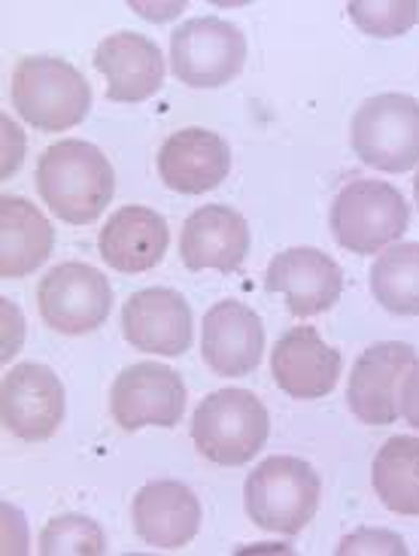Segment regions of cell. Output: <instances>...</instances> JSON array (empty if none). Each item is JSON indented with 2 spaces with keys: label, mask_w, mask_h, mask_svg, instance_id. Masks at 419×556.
I'll list each match as a JSON object with an SVG mask.
<instances>
[{
  "label": "cell",
  "mask_w": 419,
  "mask_h": 556,
  "mask_svg": "<svg viewBox=\"0 0 419 556\" xmlns=\"http://www.w3.org/2000/svg\"><path fill=\"white\" fill-rule=\"evenodd\" d=\"M37 192L46 207L71 226H89L116 192V174L89 140H59L37 162Z\"/></svg>",
  "instance_id": "cell-1"
},
{
  "label": "cell",
  "mask_w": 419,
  "mask_h": 556,
  "mask_svg": "<svg viewBox=\"0 0 419 556\" xmlns=\"http://www.w3.org/2000/svg\"><path fill=\"white\" fill-rule=\"evenodd\" d=\"M13 110L37 131L59 135L89 116L91 89L74 64L49 55H28L10 79Z\"/></svg>",
  "instance_id": "cell-2"
},
{
  "label": "cell",
  "mask_w": 419,
  "mask_h": 556,
  "mask_svg": "<svg viewBox=\"0 0 419 556\" xmlns=\"http://www.w3.org/2000/svg\"><path fill=\"white\" fill-rule=\"evenodd\" d=\"M322 478L299 456H268L243 483V505L255 527L299 535L319 511Z\"/></svg>",
  "instance_id": "cell-3"
},
{
  "label": "cell",
  "mask_w": 419,
  "mask_h": 556,
  "mask_svg": "<svg viewBox=\"0 0 419 556\" xmlns=\"http://www.w3.org/2000/svg\"><path fill=\"white\" fill-rule=\"evenodd\" d=\"M270 435L268 407L250 390H216L198 405L192 441L213 466H246Z\"/></svg>",
  "instance_id": "cell-4"
},
{
  "label": "cell",
  "mask_w": 419,
  "mask_h": 556,
  "mask_svg": "<svg viewBox=\"0 0 419 556\" xmlns=\"http://www.w3.org/2000/svg\"><path fill=\"white\" fill-rule=\"evenodd\" d=\"M410 207L405 195L383 180H353L338 192L329 213L334 241L356 256L390 250L407 231Z\"/></svg>",
  "instance_id": "cell-5"
},
{
  "label": "cell",
  "mask_w": 419,
  "mask_h": 556,
  "mask_svg": "<svg viewBox=\"0 0 419 556\" xmlns=\"http://www.w3.org/2000/svg\"><path fill=\"white\" fill-rule=\"evenodd\" d=\"M353 150L383 174H407L419 165V101L402 91L374 94L356 110Z\"/></svg>",
  "instance_id": "cell-6"
},
{
  "label": "cell",
  "mask_w": 419,
  "mask_h": 556,
  "mask_svg": "<svg viewBox=\"0 0 419 556\" xmlns=\"http://www.w3.org/2000/svg\"><path fill=\"white\" fill-rule=\"evenodd\" d=\"M246 37L219 15L189 18L170 37V67L189 89H219L243 71Z\"/></svg>",
  "instance_id": "cell-7"
},
{
  "label": "cell",
  "mask_w": 419,
  "mask_h": 556,
  "mask_svg": "<svg viewBox=\"0 0 419 556\" xmlns=\"http://www.w3.org/2000/svg\"><path fill=\"white\" fill-rule=\"evenodd\" d=\"M37 304L49 329L89 334L101 329L113 311V289L98 268L86 262H64L40 280Z\"/></svg>",
  "instance_id": "cell-8"
},
{
  "label": "cell",
  "mask_w": 419,
  "mask_h": 556,
  "mask_svg": "<svg viewBox=\"0 0 419 556\" xmlns=\"http://www.w3.org/2000/svg\"><path fill=\"white\" fill-rule=\"evenodd\" d=\"M417 362V350L402 341L368 346L346 380V405L353 417L368 426H390L398 420L402 387Z\"/></svg>",
  "instance_id": "cell-9"
},
{
  "label": "cell",
  "mask_w": 419,
  "mask_h": 556,
  "mask_svg": "<svg viewBox=\"0 0 419 556\" xmlns=\"http://www.w3.org/2000/svg\"><path fill=\"white\" fill-rule=\"evenodd\" d=\"M110 410L125 432H137L143 426L170 429L186 410V383L167 365L137 362L113 380Z\"/></svg>",
  "instance_id": "cell-10"
},
{
  "label": "cell",
  "mask_w": 419,
  "mask_h": 556,
  "mask_svg": "<svg viewBox=\"0 0 419 556\" xmlns=\"http://www.w3.org/2000/svg\"><path fill=\"white\" fill-rule=\"evenodd\" d=\"M0 420L18 441H49L64 420V387L52 368L22 362L0 383Z\"/></svg>",
  "instance_id": "cell-11"
},
{
  "label": "cell",
  "mask_w": 419,
  "mask_h": 556,
  "mask_svg": "<svg viewBox=\"0 0 419 556\" xmlns=\"http://www.w3.org/2000/svg\"><path fill=\"white\" fill-rule=\"evenodd\" d=\"M122 334L140 353L182 356L192 346V307L177 289H140L122 307Z\"/></svg>",
  "instance_id": "cell-12"
},
{
  "label": "cell",
  "mask_w": 419,
  "mask_h": 556,
  "mask_svg": "<svg viewBox=\"0 0 419 556\" xmlns=\"http://www.w3.org/2000/svg\"><path fill=\"white\" fill-rule=\"evenodd\" d=\"M265 289L283 292L289 314L316 316L338 304L344 292V271L316 247H292L274 256L265 271Z\"/></svg>",
  "instance_id": "cell-13"
},
{
  "label": "cell",
  "mask_w": 419,
  "mask_h": 556,
  "mask_svg": "<svg viewBox=\"0 0 419 556\" xmlns=\"http://www.w3.org/2000/svg\"><path fill=\"white\" fill-rule=\"evenodd\" d=\"M265 353V326L253 307L234 299L213 304L201 323V356L219 377H246Z\"/></svg>",
  "instance_id": "cell-14"
},
{
  "label": "cell",
  "mask_w": 419,
  "mask_h": 556,
  "mask_svg": "<svg viewBox=\"0 0 419 556\" xmlns=\"http://www.w3.org/2000/svg\"><path fill=\"white\" fill-rule=\"evenodd\" d=\"M94 67L106 79V98L116 104H140L165 86V55L155 40L116 30L94 49Z\"/></svg>",
  "instance_id": "cell-15"
},
{
  "label": "cell",
  "mask_w": 419,
  "mask_h": 556,
  "mask_svg": "<svg viewBox=\"0 0 419 556\" xmlns=\"http://www.w3.org/2000/svg\"><path fill=\"white\" fill-rule=\"evenodd\" d=\"M341 368H344L341 353L326 344L314 326L289 329L270 353V375L277 387L301 402L329 395L338 387Z\"/></svg>",
  "instance_id": "cell-16"
},
{
  "label": "cell",
  "mask_w": 419,
  "mask_h": 556,
  "mask_svg": "<svg viewBox=\"0 0 419 556\" xmlns=\"http://www.w3.org/2000/svg\"><path fill=\"white\" fill-rule=\"evenodd\" d=\"M131 520L150 547L182 551L201 529V498L180 481H152L137 490Z\"/></svg>",
  "instance_id": "cell-17"
},
{
  "label": "cell",
  "mask_w": 419,
  "mask_h": 556,
  "mask_svg": "<svg viewBox=\"0 0 419 556\" xmlns=\"http://www.w3.org/2000/svg\"><path fill=\"white\" fill-rule=\"evenodd\" d=\"M231 170V150L223 135L207 128H182L158 150V177L167 189L201 195L225 182Z\"/></svg>",
  "instance_id": "cell-18"
},
{
  "label": "cell",
  "mask_w": 419,
  "mask_h": 556,
  "mask_svg": "<svg viewBox=\"0 0 419 556\" xmlns=\"http://www.w3.org/2000/svg\"><path fill=\"white\" fill-rule=\"evenodd\" d=\"M180 256L189 271H238L243 258L250 256V226L234 207H198L182 226Z\"/></svg>",
  "instance_id": "cell-19"
},
{
  "label": "cell",
  "mask_w": 419,
  "mask_h": 556,
  "mask_svg": "<svg viewBox=\"0 0 419 556\" xmlns=\"http://www.w3.org/2000/svg\"><path fill=\"white\" fill-rule=\"evenodd\" d=\"M170 231L162 213L143 204L119 207L98 235V250L110 268L122 274H143L155 268L167 253Z\"/></svg>",
  "instance_id": "cell-20"
},
{
  "label": "cell",
  "mask_w": 419,
  "mask_h": 556,
  "mask_svg": "<svg viewBox=\"0 0 419 556\" xmlns=\"http://www.w3.org/2000/svg\"><path fill=\"white\" fill-rule=\"evenodd\" d=\"M55 231L43 213L18 195L0 198V277L18 280L52 256Z\"/></svg>",
  "instance_id": "cell-21"
},
{
  "label": "cell",
  "mask_w": 419,
  "mask_h": 556,
  "mask_svg": "<svg viewBox=\"0 0 419 556\" xmlns=\"http://www.w3.org/2000/svg\"><path fill=\"white\" fill-rule=\"evenodd\" d=\"M377 498L402 517H419V438H390L371 466Z\"/></svg>",
  "instance_id": "cell-22"
},
{
  "label": "cell",
  "mask_w": 419,
  "mask_h": 556,
  "mask_svg": "<svg viewBox=\"0 0 419 556\" xmlns=\"http://www.w3.org/2000/svg\"><path fill=\"white\" fill-rule=\"evenodd\" d=\"M371 295L390 314L419 316V243H392L371 268Z\"/></svg>",
  "instance_id": "cell-23"
},
{
  "label": "cell",
  "mask_w": 419,
  "mask_h": 556,
  "mask_svg": "<svg viewBox=\"0 0 419 556\" xmlns=\"http://www.w3.org/2000/svg\"><path fill=\"white\" fill-rule=\"evenodd\" d=\"M40 554L43 556H101L106 554V535L91 517L82 514H61L49 520L40 532Z\"/></svg>",
  "instance_id": "cell-24"
},
{
  "label": "cell",
  "mask_w": 419,
  "mask_h": 556,
  "mask_svg": "<svg viewBox=\"0 0 419 556\" xmlns=\"http://www.w3.org/2000/svg\"><path fill=\"white\" fill-rule=\"evenodd\" d=\"M350 18L371 37H402L419 22L417 0H350Z\"/></svg>",
  "instance_id": "cell-25"
},
{
  "label": "cell",
  "mask_w": 419,
  "mask_h": 556,
  "mask_svg": "<svg viewBox=\"0 0 419 556\" xmlns=\"http://www.w3.org/2000/svg\"><path fill=\"white\" fill-rule=\"evenodd\" d=\"M338 554H390V556H405V539L386 532V529H359L356 535H350L341 542Z\"/></svg>",
  "instance_id": "cell-26"
},
{
  "label": "cell",
  "mask_w": 419,
  "mask_h": 556,
  "mask_svg": "<svg viewBox=\"0 0 419 556\" xmlns=\"http://www.w3.org/2000/svg\"><path fill=\"white\" fill-rule=\"evenodd\" d=\"M402 414L410 426L419 429V362L410 368V375L405 377V387H402Z\"/></svg>",
  "instance_id": "cell-27"
},
{
  "label": "cell",
  "mask_w": 419,
  "mask_h": 556,
  "mask_svg": "<svg viewBox=\"0 0 419 556\" xmlns=\"http://www.w3.org/2000/svg\"><path fill=\"white\" fill-rule=\"evenodd\" d=\"M0 125H3V180L7 177H13L15 167H18V159H15V152H10V143H15V147H22V131L15 128L13 119H0Z\"/></svg>",
  "instance_id": "cell-28"
},
{
  "label": "cell",
  "mask_w": 419,
  "mask_h": 556,
  "mask_svg": "<svg viewBox=\"0 0 419 556\" xmlns=\"http://www.w3.org/2000/svg\"><path fill=\"white\" fill-rule=\"evenodd\" d=\"M414 195H417V207H419V174H417V180H414Z\"/></svg>",
  "instance_id": "cell-29"
}]
</instances>
